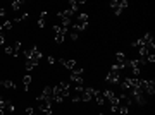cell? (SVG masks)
Instances as JSON below:
<instances>
[{
	"label": "cell",
	"mask_w": 155,
	"mask_h": 115,
	"mask_svg": "<svg viewBox=\"0 0 155 115\" xmlns=\"http://www.w3.org/2000/svg\"><path fill=\"white\" fill-rule=\"evenodd\" d=\"M54 93H55V96H54V101L55 103H61L64 98H67L69 96V84L67 82H59V86H55L54 88Z\"/></svg>",
	"instance_id": "1"
},
{
	"label": "cell",
	"mask_w": 155,
	"mask_h": 115,
	"mask_svg": "<svg viewBox=\"0 0 155 115\" xmlns=\"http://www.w3.org/2000/svg\"><path fill=\"white\" fill-rule=\"evenodd\" d=\"M127 5H129V4H127V0H112V2H110V9L114 11L116 16H121V12L124 11Z\"/></svg>",
	"instance_id": "2"
},
{
	"label": "cell",
	"mask_w": 155,
	"mask_h": 115,
	"mask_svg": "<svg viewBox=\"0 0 155 115\" xmlns=\"http://www.w3.org/2000/svg\"><path fill=\"white\" fill-rule=\"evenodd\" d=\"M88 27V14H78V19H76V24H74V29H78L79 33L84 31Z\"/></svg>",
	"instance_id": "3"
},
{
	"label": "cell",
	"mask_w": 155,
	"mask_h": 115,
	"mask_svg": "<svg viewBox=\"0 0 155 115\" xmlns=\"http://www.w3.org/2000/svg\"><path fill=\"white\" fill-rule=\"evenodd\" d=\"M54 31H55V43L57 45L64 43V38H66V33H67L66 27L61 26V24H55V26H54Z\"/></svg>",
	"instance_id": "4"
},
{
	"label": "cell",
	"mask_w": 155,
	"mask_h": 115,
	"mask_svg": "<svg viewBox=\"0 0 155 115\" xmlns=\"http://www.w3.org/2000/svg\"><path fill=\"white\" fill-rule=\"evenodd\" d=\"M54 96H55V93H54V88L47 86V88H43L41 94L36 98V101H41V100H43V101H54Z\"/></svg>",
	"instance_id": "5"
},
{
	"label": "cell",
	"mask_w": 155,
	"mask_h": 115,
	"mask_svg": "<svg viewBox=\"0 0 155 115\" xmlns=\"http://www.w3.org/2000/svg\"><path fill=\"white\" fill-rule=\"evenodd\" d=\"M126 67V55L122 53V52H117L116 53V62H114V65L112 69H117V71H121Z\"/></svg>",
	"instance_id": "6"
},
{
	"label": "cell",
	"mask_w": 155,
	"mask_h": 115,
	"mask_svg": "<svg viewBox=\"0 0 155 115\" xmlns=\"http://www.w3.org/2000/svg\"><path fill=\"white\" fill-rule=\"evenodd\" d=\"M145 62L140 59V60H126V67H129L131 69V72H133L134 76H138L140 74V69H141V65H143Z\"/></svg>",
	"instance_id": "7"
},
{
	"label": "cell",
	"mask_w": 155,
	"mask_h": 115,
	"mask_svg": "<svg viewBox=\"0 0 155 115\" xmlns=\"http://www.w3.org/2000/svg\"><path fill=\"white\" fill-rule=\"evenodd\" d=\"M133 100L138 105H145V103H147V94H145L140 88H134L133 89Z\"/></svg>",
	"instance_id": "8"
},
{
	"label": "cell",
	"mask_w": 155,
	"mask_h": 115,
	"mask_svg": "<svg viewBox=\"0 0 155 115\" xmlns=\"http://www.w3.org/2000/svg\"><path fill=\"white\" fill-rule=\"evenodd\" d=\"M71 79L76 84H83V69H74L71 72Z\"/></svg>",
	"instance_id": "9"
},
{
	"label": "cell",
	"mask_w": 155,
	"mask_h": 115,
	"mask_svg": "<svg viewBox=\"0 0 155 115\" xmlns=\"http://www.w3.org/2000/svg\"><path fill=\"white\" fill-rule=\"evenodd\" d=\"M119 79H121V74H119L117 69H110V72H109L107 77H105L107 82H119Z\"/></svg>",
	"instance_id": "10"
},
{
	"label": "cell",
	"mask_w": 155,
	"mask_h": 115,
	"mask_svg": "<svg viewBox=\"0 0 155 115\" xmlns=\"http://www.w3.org/2000/svg\"><path fill=\"white\" fill-rule=\"evenodd\" d=\"M38 108L41 112H45L47 115H52V101H38Z\"/></svg>",
	"instance_id": "11"
},
{
	"label": "cell",
	"mask_w": 155,
	"mask_h": 115,
	"mask_svg": "<svg viewBox=\"0 0 155 115\" xmlns=\"http://www.w3.org/2000/svg\"><path fill=\"white\" fill-rule=\"evenodd\" d=\"M74 14H76L74 11H71V9H67V11H61L59 14H57V16H59V19H62V21H64V19H71V17L74 16Z\"/></svg>",
	"instance_id": "12"
},
{
	"label": "cell",
	"mask_w": 155,
	"mask_h": 115,
	"mask_svg": "<svg viewBox=\"0 0 155 115\" xmlns=\"http://www.w3.org/2000/svg\"><path fill=\"white\" fill-rule=\"evenodd\" d=\"M109 101H110V108H112V112H114V113H119V98H117L116 94H114V96H112V98L109 100Z\"/></svg>",
	"instance_id": "13"
},
{
	"label": "cell",
	"mask_w": 155,
	"mask_h": 115,
	"mask_svg": "<svg viewBox=\"0 0 155 115\" xmlns=\"http://www.w3.org/2000/svg\"><path fill=\"white\" fill-rule=\"evenodd\" d=\"M61 64L66 69H69V71H74L76 69V60H67V59H61Z\"/></svg>",
	"instance_id": "14"
},
{
	"label": "cell",
	"mask_w": 155,
	"mask_h": 115,
	"mask_svg": "<svg viewBox=\"0 0 155 115\" xmlns=\"http://www.w3.org/2000/svg\"><path fill=\"white\" fill-rule=\"evenodd\" d=\"M79 5H84V2H78V0H71V2H69V9L74 11V12L79 9Z\"/></svg>",
	"instance_id": "15"
},
{
	"label": "cell",
	"mask_w": 155,
	"mask_h": 115,
	"mask_svg": "<svg viewBox=\"0 0 155 115\" xmlns=\"http://www.w3.org/2000/svg\"><path fill=\"white\" fill-rule=\"evenodd\" d=\"M36 65H38V62H36V60H31V59L26 60V71H33Z\"/></svg>",
	"instance_id": "16"
},
{
	"label": "cell",
	"mask_w": 155,
	"mask_h": 115,
	"mask_svg": "<svg viewBox=\"0 0 155 115\" xmlns=\"http://www.w3.org/2000/svg\"><path fill=\"white\" fill-rule=\"evenodd\" d=\"M45 24H47V11L41 12V16H40V19H38V26L40 27H45Z\"/></svg>",
	"instance_id": "17"
},
{
	"label": "cell",
	"mask_w": 155,
	"mask_h": 115,
	"mask_svg": "<svg viewBox=\"0 0 155 115\" xmlns=\"http://www.w3.org/2000/svg\"><path fill=\"white\" fill-rule=\"evenodd\" d=\"M11 27H12V22H11V21H5L4 24H2V31H0V34H5L7 31L11 29Z\"/></svg>",
	"instance_id": "18"
},
{
	"label": "cell",
	"mask_w": 155,
	"mask_h": 115,
	"mask_svg": "<svg viewBox=\"0 0 155 115\" xmlns=\"http://www.w3.org/2000/svg\"><path fill=\"white\" fill-rule=\"evenodd\" d=\"M0 86H4V88H16V84L11 81V79H5V81H0Z\"/></svg>",
	"instance_id": "19"
},
{
	"label": "cell",
	"mask_w": 155,
	"mask_h": 115,
	"mask_svg": "<svg viewBox=\"0 0 155 115\" xmlns=\"http://www.w3.org/2000/svg\"><path fill=\"white\" fill-rule=\"evenodd\" d=\"M24 5V0H16V2H12V11H19L21 7Z\"/></svg>",
	"instance_id": "20"
},
{
	"label": "cell",
	"mask_w": 155,
	"mask_h": 115,
	"mask_svg": "<svg viewBox=\"0 0 155 115\" xmlns=\"http://www.w3.org/2000/svg\"><path fill=\"white\" fill-rule=\"evenodd\" d=\"M19 52H21V41H16V45L12 46V55H14V57H17V55H19Z\"/></svg>",
	"instance_id": "21"
},
{
	"label": "cell",
	"mask_w": 155,
	"mask_h": 115,
	"mask_svg": "<svg viewBox=\"0 0 155 115\" xmlns=\"http://www.w3.org/2000/svg\"><path fill=\"white\" fill-rule=\"evenodd\" d=\"M5 110L14 112V105H12V101H9V100H4V112H5Z\"/></svg>",
	"instance_id": "22"
},
{
	"label": "cell",
	"mask_w": 155,
	"mask_h": 115,
	"mask_svg": "<svg viewBox=\"0 0 155 115\" xmlns=\"http://www.w3.org/2000/svg\"><path fill=\"white\" fill-rule=\"evenodd\" d=\"M22 84H24V88H26V91H28V86L31 84V76H24V79H22Z\"/></svg>",
	"instance_id": "23"
},
{
	"label": "cell",
	"mask_w": 155,
	"mask_h": 115,
	"mask_svg": "<svg viewBox=\"0 0 155 115\" xmlns=\"http://www.w3.org/2000/svg\"><path fill=\"white\" fill-rule=\"evenodd\" d=\"M95 101H97V105H104L105 103V98H104V94H97V96H95Z\"/></svg>",
	"instance_id": "24"
},
{
	"label": "cell",
	"mask_w": 155,
	"mask_h": 115,
	"mask_svg": "<svg viewBox=\"0 0 155 115\" xmlns=\"http://www.w3.org/2000/svg\"><path fill=\"white\" fill-rule=\"evenodd\" d=\"M78 36H79V31L72 27V31H71V40H78Z\"/></svg>",
	"instance_id": "25"
},
{
	"label": "cell",
	"mask_w": 155,
	"mask_h": 115,
	"mask_svg": "<svg viewBox=\"0 0 155 115\" xmlns=\"http://www.w3.org/2000/svg\"><path fill=\"white\" fill-rule=\"evenodd\" d=\"M31 52H33V46H31V48H28V50H24V57H26V59H29V57H31Z\"/></svg>",
	"instance_id": "26"
},
{
	"label": "cell",
	"mask_w": 155,
	"mask_h": 115,
	"mask_svg": "<svg viewBox=\"0 0 155 115\" xmlns=\"http://www.w3.org/2000/svg\"><path fill=\"white\" fill-rule=\"evenodd\" d=\"M5 53L7 55H12V46H5Z\"/></svg>",
	"instance_id": "27"
},
{
	"label": "cell",
	"mask_w": 155,
	"mask_h": 115,
	"mask_svg": "<svg viewBox=\"0 0 155 115\" xmlns=\"http://www.w3.org/2000/svg\"><path fill=\"white\" fill-rule=\"evenodd\" d=\"M47 62H48L50 65H52V64H54V62H55V59H54V57H48V59H47Z\"/></svg>",
	"instance_id": "28"
},
{
	"label": "cell",
	"mask_w": 155,
	"mask_h": 115,
	"mask_svg": "<svg viewBox=\"0 0 155 115\" xmlns=\"http://www.w3.org/2000/svg\"><path fill=\"white\" fill-rule=\"evenodd\" d=\"M5 16V11H4V9H2V5H0V17H4Z\"/></svg>",
	"instance_id": "29"
},
{
	"label": "cell",
	"mask_w": 155,
	"mask_h": 115,
	"mask_svg": "<svg viewBox=\"0 0 155 115\" xmlns=\"http://www.w3.org/2000/svg\"><path fill=\"white\" fill-rule=\"evenodd\" d=\"M4 113H5V112H4V110H2V108H0V115H4Z\"/></svg>",
	"instance_id": "30"
},
{
	"label": "cell",
	"mask_w": 155,
	"mask_h": 115,
	"mask_svg": "<svg viewBox=\"0 0 155 115\" xmlns=\"http://www.w3.org/2000/svg\"><path fill=\"white\" fill-rule=\"evenodd\" d=\"M97 115H104V113H97Z\"/></svg>",
	"instance_id": "31"
},
{
	"label": "cell",
	"mask_w": 155,
	"mask_h": 115,
	"mask_svg": "<svg viewBox=\"0 0 155 115\" xmlns=\"http://www.w3.org/2000/svg\"><path fill=\"white\" fill-rule=\"evenodd\" d=\"M33 115H35V113H33Z\"/></svg>",
	"instance_id": "32"
}]
</instances>
